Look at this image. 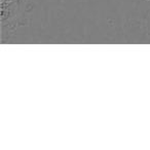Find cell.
<instances>
[{"label":"cell","instance_id":"obj_1","mask_svg":"<svg viewBox=\"0 0 150 150\" xmlns=\"http://www.w3.org/2000/svg\"><path fill=\"white\" fill-rule=\"evenodd\" d=\"M31 8L30 0H0L1 41L11 39L19 28L27 25Z\"/></svg>","mask_w":150,"mask_h":150}]
</instances>
